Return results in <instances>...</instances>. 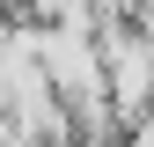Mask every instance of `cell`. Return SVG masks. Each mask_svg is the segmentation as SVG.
<instances>
[{
    "mask_svg": "<svg viewBox=\"0 0 154 147\" xmlns=\"http://www.w3.org/2000/svg\"><path fill=\"white\" fill-rule=\"evenodd\" d=\"M103 66H110L118 118H140V110L154 103V37L147 30H110L103 37Z\"/></svg>",
    "mask_w": 154,
    "mask_h": 147,
    "instance_id": "cell-1",
    "label": "cell"
}]
</instances>
